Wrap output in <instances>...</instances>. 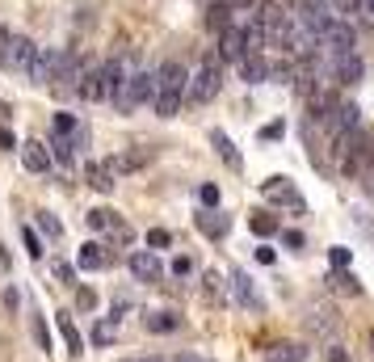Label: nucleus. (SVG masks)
<instances>
[{
    "mask_svg": "<svg viewBox=\"0 0 374 362\" xmlns=\"http://www.w3.org/2000/svg\"><path fill=\"white\" fill-rule=\"evenodd\" d=\"M232 295H236L244 307H261V295L252 291V278H248V274H240V270L232 274Z\"/></svg>",
    "mask_w": 374,
    "mask_h": 362,
    "instance_id": "obj_19",
    "label": "nucleus"
},
{
    "mask_svg": "<svg viewBox=\"0 0 374 362\" xmlns=\"http://www.w3.org/2000/svg\"><path fill=\"white\" fill-rule=\"evenodd\" d=\"M189 270H194V262H189V257H177V262H173V274H177V278H185Z\"/></svg>",
    "mask_w": 374,
    "mask_h": 362,
    "instance_id": "obj_43",
    "label": "nucleus"
},
{
    "mask_svg": "<svg viewBox=\"0 0 374 362\" xmlns=\"http://www.w3.org/2000/svg\"><path fill=\"white\" fill-rule=\"evenodd\" d=\"M84 181L93 185V190H101V194H110L114 185H118V177L105 169V161H93V165H84Z\"/></svg>",
    "mask_w": 374,
    "mask_h": 362,
    "instance_id": "obj_15",
    "label": "nucleus"
},
{
    "mask_svg": "<svg viewBox=\"0 0 374 362\" xmlns=\"http://www.w3.org/2000/svg\"><path fill=\"white\" fill-rule=\"evenodd\" d=\"M282 240H286V244H290V248H303V232H286V236H282Z\"/></svg>",
    "mask_w": 374,
    "mask_h": 362,
    "instance_id": "obj_45",
    "label": "nucleus"
},
{
    "mask_svg": "<svg viewBox=\"0 0 374 362\" xmlns=\"http://www.w3.org/2000/svg\"><path fill=\"white\" fill-rule=\"evenodd\" d=\"M206 295H210V299H223V287H219V274H206Z\"/></svg>",
    "mask_w": 374,
    "mask_h": 362,
    "instance_id": "obj_39",
    "label": "nucleus"
},
{
    "mask_svg": "<svg viewBox=\"0 0 374 362\" xmlns=\"http://www.w3.org/2000/svg\"><path fill=\"white\" fill-rule=\"evenodd\" d=\"M210 143H215V147H219V156H223V161H227L232 169H240V152L232 147V139H227L223 131H215V135H210Z\"/></svg>",
    "mask_w": 374,
    "mask_h": 362,
    "instance_id": "obj_25",
    "label": "nucleus"
},
{
    "mask_svg": "<svg viewBox=\"0 0 374 362\" xmlns=\"http://www.w3.org/2000/svg\"><path fill=\"white\" fill-rule=\"evenodd\" d=\"M13 143H17V135L9 127H0V152H13Z\"/></svg>",
    "mask_w": 374,
    "mask_h": 362,
    "instance_id": "obj_42",
    "label": "nucleus"
},
{
    "mask_svg": "<svg viewBox=\"0 0 374 362\" xmlns=\"http://www.w3.org/2000/svg\"><path fill=\"white\" fill-rule=\"evenodd\" d=\"M127 266H131V274H135L139 282H160V274H165V270H160V257H156L151 248L131 253V257H127Z\"/></svg>",
    "mask_w": 374,
    "mask_h": 362,
    "instance_id": "obj_10",
    "label": "nucleus"
},
{
    "mask_svg": "<svg viewBox=\"0 0 374 362\" xmlns=\"http://www.w3.org/2000/svg\"><path fill=\"white\" fill-rule=\"evenodd\" d=\"M303 358H307V345L299 341H278L265 350V362H303Z\"/></svg>",
    "mask_w": 374,
    "mask_h": 362,
    "instance_id": "obj_16",
    "label": "nucleus"
},
{
    "mask_svg": "<svg viewBox=\"0 0 374 362\" xmlns=\"http://www.w3.org/2000/svg\"><path fill=\"white\" fill-rule=\"evenodd\" d=\"M59 337H64L68 354H84V350H80V333H76V325H72V316H68V307L59 312Z\"/></svg>",
    "mask_w": 374,
    "mask_h": 362,
    "instance_id": "obj_23",
    "label": "nucleus"
},
{
    "mask_svg": "<svg viewBox=\"0 0 374 362\" xmlns=\"http://www.w3.org/2000/svg\"><path fill=\"white\" fill-rule=\"evenodd\" d=\"M34 333H38V345H42V350H50V337H46V325H42L38 316H34Z\"/></svg>",
    "mask_w": 374,
    "mask_h": 362,
    "instance_id": "obj_44",
    "label": "nucleus"
},
{
    "mask_svg": "<svg viewBox=\"0 0 374 362\" xmlns=\"http://www.w3.org/2000/svg\"><path fill=\"white\" fill-rule=\"evenodd\" d=\"M328 282H333L337 291H345V295H362V282H357V278L349 274V270H337V274H333Z\"/></svg>",
    "mask_w": 374,
    "mask_h": 362,
    "instance_id": "obj_27",
    "label": "nucleus"
},
{
    "mask_svg": "<svg viewBox=\"0 0 374 362\" xmlns=\"http://www.w3.org/2000/svg\"><path fill=\"white\" fill-rule=\"evenodd\" d=\"M101 266H110V253H105V244H84L80 248V270H101Z\"/></svg>",
    "mask_w": 374,
    "mask_h": 362,
    "instance_id": "obj_21",
    "label": "nucleus"
},
{
    "mask_svg": "<svg viewBox=\"0 0 374 362\" xmlns=\"http://www.w3.org/2000/svg\"><path fill=\"white\" fill-rule=\"evenodd\" d=\"M55 278H59V282H68V287H76V270H72L68 262H55Z\"/></svg>",
    "mask_w": 374,
    "mask_h": 362,
    "instance_id": "obj_36",
    "label": "nucleus"
},
{
    "mask_svg": "<svg viewBox=\"0 0 374 362\" xmlns=\"http://www.w3.org/2000/svg\"><path fill=\"white\" fill-rule=\"evenodd\" d=\"M366 13H370V17H374V0H366Z\"/></svg>",
    "mask_w": 374,
    "mask_h": 362,
    "instance_id": "obj_48",
    "label": "nucleus"
},
{
    "mask_svg": "<svg viewBox=\"0 0 374 362\" xmlns=\"http://www.w3.org/2000/svg\"><path fill=\"white\" fill-rule=\"evenodd\" d=\"M38 224H42V232H46V236H59V232H64V228H59V219L50 215V211H38Z\"/></svg>",
    "mask_w": 374,
    "mask_h": 362,
    "instance_id": "obj_35",
    "label": "nucleus"
},
{
    "mask_svg": "<svg viewBox=\"0 0 374 362\" xmlns=\"http://www.w3.org/2000/svg\"><path fill=\"white\" fill-rule=\"evenodd\" d=\"M21 165H26V173H46L50 165V152H46V143H38V139H30V143H21Z\"/></svg>",
    "mask_w": 374,
    "mask_h": 362,
    "instance_id": "obj_13",
    "label": "nucleus"
},
{
    "mask_svg": "<svg viewBox=\"0 0 374 362\" xmlns=\"http://www.w3.org/2000/svg\"><path fill=\"white\" fill-rule=\"evenodd\" d=\"M76 307H84V312H88V307H97V295L80 287V291H76Z\"/></svg>",
    "mask_w": 374,
    "mask_h": 362,
    "instance_id": "obj_38",
    "label": "nucleus"
},
{
    "mask_svg": "<svg viewBox=\"0 0 374 362\" xmlns=\"http://www.w3.org/2000/svg\"><path fill=\"white\" fill-rule=\"evenodd\" d=\"M315 38H319V46H328L333 55H353V46H357V30H353L345 17H333Z\"/></svg>",
    "mask_w": 374,
    "mask_h": 362,
    "instance_id": "obj_7",
    "label": "nucleus"
},
{
    "mask_svg": "<svg viewBox=\"0 0 374 362\" xmlns=\"http://www.w3.org/2000/svg\"><path fill=\"white\" fill-rule=\"evenodd\" d=\"M147 161H151V147H139V152H118V156H110V161H105V169H110L114 177H122V173L143 169Z\"/></svg>",
    "mask_w": 374,
    "mask_h": 362,
    "instance_id": "obj_12",
    "label": "nucleus"
},
{
    "mask_svg": "<svg viewBox=\"0 0 374 362\" xmlns=\"http://www.w3.org/2000/svg\"><path fill=\"white\" fill-rule=\"evenodd\" d=\"M311 329H319V333H333V329H337V320H333V312H328V307L311 312Z\"/></svg>",
    "mask_w": 374,
    "mask_h": 362,
    "instance_id": "obj_30",
    "label": "nucleus"
},
{
    "mask_svg": "<svg viewBox=\"0 0 374 362\" xmlns=\"http://www.w3.org/2000/svg\"><path fill=\"white\" fill-rule=\"evenodd\" d=\"M147 244H151V248H169V244H173V232L151 228V232H147Z\"/></svg>",
    "mask_w": 374,
    "mask_h": 362,
    "instance_id": "obj_34",
    "label": "nucleus"
},
{
    "mask_svg": "<svg viewBox=\"0 0 374 362\" xmlns=\"http://www.w3.org/2000/svg\"><path fill=\"white\" fill-rule=\"evenodd\" d=\"M147 329L151 333H173V329H181V316L177 312H151L147 316Z\"/></svg>",
    "mask_w": 374,
    "mask_h": 362,
    "instance_id": "obj_24",
    "label": "nucleus"
},
{
    "mask_svg": "<svg viewBox=\"0 0 374 362\" xmlns=\"http://www.w3.org/2000/svg\"><path fill=\"white\" fill-rule=\"evenodd\" d=\"M324 123H328V131H333V135H341V131L362 127V110L353 106V101H337V106H333V114H328Z\"/></svg>",
    "mask_w": 374,
    "mask_h": 362,
    "instance_id": "obj_11",
    "label": "nucleus"
},
{
    "mask_svg": "<svg viewBox=\"0 0 374 362\" xmlns=\"http://www.w3.org/2000/svg\"><path fill=\"white\" fill-rule=\"evenodd\" d=\"M232 13H236V9L227 5V0H215V5L206 9V26H210V30H227V26H232Z\"/></svg>",
    "mask_w": 374,
    "mask_h": 362,
    "instance_id": "obj_22",
    "label": "nucleus"
},
{
    "mask_svg": "<svg viewBox=\"0 0 374 362\" xmlns=\"http://www.w3.org/2000/svg\"><path fill=\"white\" fill-rule=\"evenodd\" d=\"M21 236H26V253H30V257H34V262H38V257H42V253H46V248H42V236H38V232H34V228H30V224H26V228H21Z\"/></svg>",
    "mask_w": 374,
    "mask_h": 362,
    "instance_id": "obj_29",
    "label": "nucleus"
},
{
    "mask_svg": "<svg viewBox=\"0 0 374 362\" xmlns=\"http://www.w3.org/2000/svg\"><path fill=\"white\" fill-rule=\"evenodd\" d=\"M240 76H244L248 84H265V80H270V64H265L261 55H244V60H240Z\"/></svg>",
    "mask_w": 374,
    "mask_h": 362,
    "instance_id": "obj_17",
    "label": "nucleus"
},
{
    "mask_svg": "<svg viewBox=\"0 0 374 362\" xmlns=\"http://www.w3.org/2000/svg\"><path fill=\"white\" fill-rule=\"evenodd\" d=\"M261 194L270 198V202H282V206H290L294 215H303V211H307V202H303V194L294 190V181H290V177H270V181L261 185Z\"/></svg>",
    "mask_w": 374,
    "mask_h": 362,
    "instance_id": "obj_8",
    "label": "nucleus"
},
{
    "mask_svg": "<svg viewBox=\"0 0 374 362\" xmlns=\"http://www.w3.org/2000/svg\"><path fill=\"white\" fill-rule=\"evenodd\" d=\"M198 198H202L206 206H219V185H202V190H198Z\"/></svg>",
    "mask_w": 374,
    "mask_h": 362,
    "instance_id": "obj_37",
    "label": "nucleus"
},
{
    "mask_svg": "<svg viewBox=\"0 0 374 362\" xmlns=\"http://www.w3.org/2000/svg\"><path fill=\"white\" fill-rule=\"evenodd\" d=\"M244 55H248V38H244V30H240V26L219 30V60H223V64H240Z\"/></svg>",
    "mask_w": 374,
    "mask_h": 362,
    "instance_id": "obj_9",
    "label": "nucleus"
},
{
    "mask_svg": "<svg viewBox=\"0 0 374 362\" xmlns=\"http://www.w3.org/2000/svg\"><path fill=\"white\" fill-rule=\"evenodd\" d=\"M151 97H156V72L135 68V72L122 80V89H118L110 101H114V110H118V114H135L139 106H147Z\"/></svg>",
    "mask_w": 374,
    "mask_h": 362,
    "instance_id": "obj_3",
    "label": "nucleus"
},
{
    "mask_svg": "<svg viewBox=\"0 0 374 362\" xmlns=\"http://www.w3.org/2000/svg\"><path fill=\"white\" fill-rule=\"evenodd\" d=\"M46 152H50V161H59L64 169H72V161H76V152H72V139L68 135H50V143H46Z\"/></svg>",
    "mask_w": 374,
    "mask_h": 362,
    "instance_id": "obj_18",
    "label": "nucleus"
},
{
    "mask_svg": "<svg viewBox=\"0 0 374 362\" xmlns=\"http://www.w3.org/2000/svg\"><path fill=\"white\" fill-rule=\"evenodd\" d=\"M84 219H88V228H93L101 240H110V244H131V240H135L131 224L114 211V206H93V211H88Z\"/></svg>",
    "mask_w": 374,
    "mask_h": 362,
    "instance_id": "obj_4",
    "label": "nucleus"
},
{
    "mask_svg": "<svg viewBox=\"0 0 374 362\" xmlns=\"http://www.w3.org/2000/svg\"><path fill=\"white\" fill-rule=\"evenodd\" d=\"M55 131H59V135H68V139H72V135H76V131H80V123H76V114H55Z\"/></svg>",
    "mask_w": 374,
    "mask_h": 362,
    "instance_id": "obj_33",
    "label": "nucleus"
},
{
    "mask_svg": "<svg viewBox=\"0 0 374 362\" xmlns=\"http://www.w3.org/2000/svg\"><path fill=\"white\" fill-rule=\"evenodd\" d=\"M227 228H232V224H227V215L219 211V206H206V211L198 215V232H202V236H210V240H223V236H227Z\"/></svg>",
    "mask_w": 374,
    "mask_h": 362,
    "instance_id": "obj_14",
    "label": "nucleus"
},
{
    "mask_svg": "<svg viewBox=\"0 0 374 362\" xmlns=\"http://www.w3.org/2000/svg\"><path fill=\"white\" fill-rule=\"evenodd\" d=\"M248 228H252L256 236H274V232H278L282 224H278L274 215H265V211H261V215H252V219H248Z\"/></svg>",
    "mask_w": 374,
    "mask_h": 362,
    "instance_id": "obj_28",
    "label": "nucleus"
},
{
    "mask_svg": "<svg viewBox=\"0 0 374 362\" xmlns=\"http://www.w3.org/2000/svg\"><path fill=\"white\" fill-rule=\"evenodd\" d=\"M333 13H366V0H328Z\"/></svg>",
    "mask_w": 374,
    "mask_h": 362,
    "instance_id": "obj_32",
    "label": "nucleus"
},
{
    "mask_svg": "<svg viewBox=\"0 0 374 362\" xmlns=\"http://www.w3.org/2000/svg\"><path fill=\"white\" fill-rule=\"evenodd\" d=\"M286 135V127L282 123H270V127H261V139H282Z\"/></svg>",
    "mask_w": 374,
    "mask_h": 362,
    "instance_id": "obj_41",
    "label": "nucleus"
},
{
    "mask_svg": "<svg viewBox=\"0 0 374 362\" xmlns=\"http://www.w3.org/2000/svg\"><path fill=\"white\" fill-rule=\"evenodd\" d=\"M118 362H143V358H118Z\"/></svg>",
    "mask_w": 374,
    "mask_h": 362,
    "instance_id": "obj_49",
    "label": "nucleus"
},
{
    "mask_svg": "<svg viewBox=\"0 0 374 362\" xmlns=\"http://www.w3.org/2000/svg\"><path fill=\"white\" fill-rule=\"evenodd\" d=\"M185 84H189V72H185L177 60L160 64V68H156V97H151V110H156L160 118H177L181 101H185Z\"/></svg>",
    "mask_w": 374,
    "mask_h": 362,
    "instance_id": "obj_1",
    "label": "nucleus"
},
{
    "mask_svg": "<svg viewBox=\"0 0 374 362\" xmlns=\"http://www.w3.org/2000/svg\"><path fill=\"white\" fill-rule=\"evenodd\" d=\"M370 345H374V333H370Z\"/></svg>",
    "mask_w": 374,
    "mask_h": 362,
    "instance_id": "obj_51",
    "label": "nucleus"
},
{
    "mask_svg": "<svg viewBox=\"0 0 374 362\" xmlns=\"http://www.w3.org/2000/svg\"><path fill=\"white\" fill-rule=\"evenodd\" d=\"M256 262H261V266H274V262H278V253H274L270 244H261V248H256Z\"/></svg>",
    "mask_w": 374,
    "mask_h": 362,
    "instance_id": "obj_40",
    "label": "nucleus"
},
{
    "mask_svg": "<svg viewBox=\"0 0 374 362\" xmlns=\"http://www.w3.org/2000/svg\"><path fill=\"white\" fill-rule=\"evenodd\" d=\"M114 337H118V316H110V320H97V325H93V341H97V345H110Z\"/></svg>",
    "mask_w": 374,
    "mask_h": 362,
    "instance_id": "obj_26",
    "label": "nucleus"
},
{
    "mask_svg": "<svg viewBox=\"0 0 374 362\" xmlns=\"http://www.w3.org/2000/svg\"><path fill=\"white\" fill-rule=\"evenodd\" d=\"M328 262H333V270H349V262H353V253H349L345 244H337V248H328Z\"/></svg>",
    "mask_w": 374,
    "mask_h": 362,
    "instance_id": "obj_31",
    "label": "nucleus"
},
{
    "mask_svg": "<svg viewBox=\"0 0 374 362\" xmlns=\"http://www.w3.org/2000/svg\"><path fill=\"white\" fill-rule=\"evenodd\" d=\"M5 34H9V30H5V26H0V38H5Z\"/></svg>",
    "mask_w": 374,
    "mask_h": 362,
    "instance_id": "obj_50",
    "label": "nucleus"
},
{
    "mask_svg": "<svg viewBox=\"0 0 374 362\" xmlns=\"http://www.w3.org/2000/svg\"><path fill=\"white\" fill-rule=\"evenodd\" d=\"M227 5H232V9H252L256 0H227Z\"/></svg>",
    "mask_w": 374,
    "mask_h": 362,
    "instance_id": "obj_47",
    "label": "nucleus"
},
{
    "mask_svg": "<svg viewBox=\"0 0 374 362\" xmlns=\"http://www.w3.org/2000/svg\"><path fill=\"white\" fill-rule=\"evenodd\" d=\"M333 72H337L341 84H357V80H362V60H357V55H337V68H333Z\"/></svg>",
    "mask_w": 374,
    "mask_h": 362,
    "instance_id": "obj_20",
    "label": "nucleus"
},
{
    "mask_svg": "<svg viewBox=\"0 0 374 362\" xmlns=\"http://www.w3.org/2000/svg\"><path fill=\"white\" fill-rule=\"evenodd\" d=\"M219 89H223V68H219V60H206V64L189 76V84H185V101L206 106V101L219 97Z\"/></svg>",
    "mask_w": 374,
    "mask_h": 362,
    "instance_id": "obj_5",
    "label": "nucleus"
},
{
    "mask_svg": "<svg viewBox=\"0 0 374 362\" xmlns=\"http://www.w3.org/2000/svg\"><path fill=\"white\" fill-rule=\"evenodd\" d=\"M324 358H328V362H345V350H341V345H328V354H324Z\"/></svg>",
    "mask_w": 374,
    "mask_h": 362,
    "instance_id": "obj_46",
    "label": "nucleus"
},
{
    "mask_svg": "<svg viewBox=\"0 0 374 362\" xmlns=\"http://www.w3.org/2000/svg\"><path fill=\"white\" fill-rule=\"evenodd\" d=\"M34 60V42L26 34H5L0 38V68L5 72H26Z\"/></svg>",
    "mask_w": 374,
    "mask_h": 362,
    "instance_id": "obj_6",
    "label": "nucleus"
},
{
    "mask_svg": "<svg viewBox=\"0 0 374 362\" xmlns=\"http://www.w3.org/2000/svg\"><path fill=\"white\" fill-rule=\"evenodd\" d=\"M68 68H72V55H68V51L34 46V60H30L26 76H30L34 84H64V80H68Z\"/></svg>",
    "mask_w": 374,
    "mask_h": 362,
    "instance_id": "obj_2",
    "label": "nucleus"
}]
</instances>
